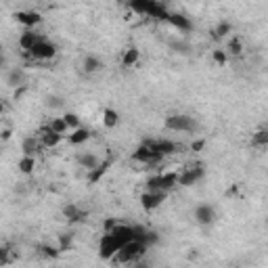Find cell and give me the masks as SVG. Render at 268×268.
Instances as JSON below:
<instances>
[{"instance_id":"1","label":"cell","mask_w":268,"mask_h":268,"mask_svg":"<svg viewBox=\"0 0 268 268\" xmlns=\"http://www.w3.org/2000/svg\"><path fill=\"white\" fill-rule=\"evenodd\" d=\"M132 239H134V226H130V224H116L111 231H107L101 237V243H99L101 258L103 260H111L118 251Z\"/></svg>"},{"instance_id":"2","label":"cell","mask_w":268,"mask_h":268,"mask_svg":"<svg viewBox=\"0 0 268 268\" xmlns=\"http://www.w3.org/2000/svg\"><path fill=\"white\" fill-rule=\"evenodd\" d=\"M145 251H147V245L143 241L132 239V241L126 243L109 262H111V264H134V262H138L140 258L145 256Z\"/></svg>"},{"instance_id":"3","label":"cell","mask_w":268,"mask_h":268,"mask_svg":"<svg viewBox=\"0 0 268 268\" xmlns=\"http://www.w3.org/2000/svg\"><path fill=\"white\" fill-rule=\"evenodd\" d=\"M130 9L138 15H147V17L160 19V21H166L168 15H170V11L160 3V0H132Z\"/></svg>"},{"instance_id":"4","label":"cell","mask_w":268,"mask_h":268,"mask_svg":"<svg viewBox=\"0 0 268 268\" xmlns=\"http://www.w3.org/2000/svg\"><path fill=\"white\" fill-rule=\"evenodd\" d=\"M166 128L168 130H174V132H184V134H191L197 130V122L191 116H184V113H176V116H170L166 120Z\"/></svg>"},{"instance_id":"5","label":"cell","mask_w":268,"mask_h":268,"mask_svg":"<svg viewBox=\"0 0 268 268\" xmlns=\"http://www.w3.org/2000/svg\"><path fill=\"white\" fill-rule=\"evenodd\" d=\"M178 184V174L176 172H168V174H157V176H151L147 180V188L149 191H170Z\"/></svg>"},{"instance_id":"6","label":"cell","mask_w":268,"mask_h":268,"mask_svg":"<svg viewBox=\"0 0 268 268\" xmlns=\"http://www.w3.org/2000/svg\"><path fill=\"white\" fill-rule=\"evenodd\" d=\"M134 160L136 162H140V164H160L162 160H164V155L162 153H157L147 140H143L138 147H136V151H134Z\"/></svg>"},{"instance_id":"7","label":"cell","mask_w":268,"mask_h":268,"mask_svg":"<svg viewBox=\"0 0 268 268\" xmlns=\"http://www.w3.org/2000/svg\"><path fill=\"white\" fill-rule=\"evenodd\" d=\"M29 59H34V61H49V59H53L55 55H57V46L53 44V42H46V40H40L34 49L31 51H27L25 53Z\"/></svg>"},{"instance_id":"8","label":"cell","mask_w":268,"mask_h":268,"mask_svg":"<svg viewBox=\"0 0 268 268\" xmlns=\"http://www.w3.org/2000/svg\"><path fill=\"white\" fill-rule=\"evenodd\" d=\"M166 201V191H147L140 195V206H143L145 212H153L162 206V203Z\"/></svg>"},{"instance_id":"9","label":"cell","mask_w":268,"mask_h":268,"mask_svg":"<svg viewBox=\"0 0 268 268\" xmlns=\"http://www.w3.org/2000/svg\"><path fill=\"white\" fill-rule=\"evenodd\" d=\"M203 174H206V168H203V164H197V166H193V168H184V172H180V174H178V184L191 186V184H195L197 180H201Z\"/></svg>"},{"instance_id":"10","label":"cell","mask_w":268,"mask_h":268,"mask_svg":"<svg viewBox=\"0 0 268 268\" xmlns=\"http://www.w3.org/2000/svg\"><path fill=\"white\" fill-rule=\"evenodd\" d=\"M195 220L201 226H210L214 220H216V210L208 203H201V206L195 208Z\"/></svg>"},{"instance_id":"11","label":"cell","mask_w":268,"mask_h":268,"mask_svg":"<svg viewBox=\"0 0 268 268\" xmlns=\"http://www.w3.org/2000/svg\"><path fill=\"white\" fill-rule=\"evenodd\" d=\"M147 143H149L157 153H162L164 157H166V155H172V153H176V149H178L176 143H172V140H166V138H147Z\"/></svg>"},{"instance_id":"12","label":"cell","mask_w":268,"mask_h":268,"mask_svg":"<svg viewBox=\"0 0 268 268\" xmlns=\"http://www.w3.org/2000/svg\"><path fill=\"white\" fill-rule=\"evenodd\" d=\"M40 40H44V38H42L40 34H36V31L31 29V27H27V29L23 31V34L19 36V46H21V49L27 53V51L34 49V46H36Z\"/></svg>"},{"instance_id":"13","label":"cell","mask_w":268,"mask_h":268,"mask_svg":"<svg viewBox=\"0 0 268 268\" xmlns=\"http://www.w3.org/2000/svg\"><path fill=\"white\" fill-rule=\"evenodd\" d=\"M15 19H17L21 25H25V27H34V25H38L42 21V15L36 13V11H17V13H15Z\"/></svg>"},{"instance_id":"14","label":"cell","mask_w":268,"mask_h":268,"mask_svg":"<svg viewBox=\"0 0 268 268\" xmlns=\"http://www.w3.org/2000/svg\"><path fill=\"white\" fill-rule=\"evenodd\" d=\"M166 21L170 25H174L176 29H180V31H191L193 29V23L188 21V17H184V15H180V13H170Z\"/></svg>"},{"instance_id":"15","label":"cell","mask_w":268,"mask_h":268,"mask_svg":"<svg viewBox=\"0 0 268 268\" xmlns=\"http://www.w3.org/2000/svg\"><path fill=\"white\" fill-rule=\"evenodd\" d=\"M75 162L80 164L84 170H88V172H92L94 168H97L101 162H99V157L94 155V153H78L75 155Z\"/></svg>"},{"instance_id":"16","label":"cell","mask_w":268,"mask_h":268,"mask_svg":"<svg viewBox=\"0 0 268 268\" xmlns=\"http://www.w3.org/2000/svg\"><path fill=\"white\" fill-rule=\"evenodd\" d=\"M63 214H65V218L69 220V222H84L86 216H88L84 210H80L78 206H73V203H71V206L63 208Z\"/></svg>"},{"instance_id":"17","label":"cell","mask_w":268,"mask_h":268,"mask_svg":"<svg viewBox=\"0 0 268 268\" xmlns=\"http://www.w3.org/2000/svg\"><path fill=\"white\" fill-rule=\"evenodd\" d=\"M65 136V134H59V132H55V130H51L49 126L42 130V145L44 147H57L59 143H61V138Z\"/></svg>"},{"instance_id":"18","label":"cell","mask_w":268,"mask_h":268,"mask_svg":"<svg viewBox=\"0 0 268 268\" xmlns=\"http://www.w3.org/2000/svg\"><path fill=\"white\" fill-rule=\"evenodd\" d=\"M40 147H44V145L40 143V140H38L36 136H27V138L23 140V143H21V151H23V155H34Z\"/></svg>"},{"instance_id":"19","label":"cell","mask_w":268,"mask_h":268,"mask_svg":"<svg viewBox=\"0 0 268 268\" xmlns=\"http://www.w3.org/2000/svg\"><path fill=\"white\" fill-rule=\"evenodd\" d=\"M67 138H69L71 145H82V143H86V140L90 138V130H86V128H82V126H80V128H75L73 134H69Z\"/></svg>"},{"instance_id":"20","label":"cell","mask_w":268,"mask_h":268,"mask_svg":"<svg viewBox=\"0 0 268 268\" xmlns=\"http://www.w3.org/2000/svg\"><path fill=\"white\" fill-rule=\"evenodd\" d=\"M138 57H140L138 49H136V46H130V49H126L122 63H124L126 67H132V65H136V63H138Z\"/></svg>"},{"instance_id":"21","label":"cell","mask_w":268,"mask_h":268,"mask_svg":"<svg viewBox=\"0 0 268 268\" xmlns=\"http://www.w3.org/2000/svg\"><path fill=\"white\" fill-rule=\"evenodd\" d=\"M7 84L13 86V88H21V86H23V71L17 69V67L11 69L9 75H7Z\"/></svg>"},{"instance_id":"22","label":"cell","mask_w":268,"mask_h":268,"mask_svg":"<svg viewBox=\"0 0 268 268\" xmlns=\"http://www.w3.org/2000/svg\"><path fill=\"white\" fill-rule=\"evenodd\" d=\"M101 69H103V61L101 59L92 57V55H88L84 59V71L86 73H94V71H101Z\"/></svg>"},{"instance_id":"23","label":"cell","mask_w":268,"mask_h":268,"mask_svg":"<svg viewBox=\"0 0 268 268\" xmlns=\"http://www.w3.org/2000/svg\"><path fill=\"white\" fill-rule=\"evenodd\" d=\"M118 122H120L118 111H116V109H109V107H107L105 111H103V124L107 126V128H116Z\"/></svg>"},{"instance_id":"24","label":"cell","mask_w":268,"mask_h":268,"mask_svg":"<svg viewBox=\"0 0 268 268\" xmlns=\"http://www.w3.org/2000/svg\"><path fill=\"white\" fill-rule=\"evenodd\" d=\"M36 168V162H34V155H23L19 160V170L23 172V174H31Z\"/></svg>"},{"instance_id":"25","label":"cell","mask_w":268,"mask_h":268,"mask_svg":"<svg viewBox=\"0 0 268 268\" xmlns=\"http://www.w3.org/2000/svg\"><path fill=\"white\" fill-rule=\"evenodd\" d=\"M109 166H111V160H107V162H103V164H99L97 168H94V170L90 172V182H97V180L105 174V172H107Z\"/></svg>"},{"instance_id":"26","label":"cell","mask_w":268,"mask_h":268,"mask_svg":"<svg viewBox=\"0 0 268 268\" xmlns=\"http://www.w3.org/2000/svg\"><path fill=\"white\" fill-rule=\"evenodd\" d=\"M49 128L55 130V132H59V134H65V132L69 130V126H67L65 118H57V120H53V122L49 124Z\"/></svg>"},{"instance_id":"27","label":"cell","mask_w":268,"mask_h":268,"mask_svg":"<svg viewBox=\"0 0 268 268\" xmlns=\"http://www.w3.org/2000/svg\"><path fill=\"white\" fill-rule=\"evenodd\" d=\"M231 29H233V25H231L228 21L218 23V25H216V29H214V38H224L226 34H231Z\"/></svg>"},{"instance_id":"28","label":"cell","mask_w":268,"mask_h":268,"mask_svg":"<svg viewBox=\"0 0 268 268\" xmlns=\"http://www.w3.org/2000/svg\"><path fill=\"white\" fill-rule=\"evenodd\" d=\"M251 143L262 147V145H268V130H258L254 136H251Z\"/></svg>"},{"instance_id":"29","label":"cell","mask_w":268,"mask_h":268,"mask_svg":"<svg viewBox=\"0 0 268 268\" xmlns=\"http://www.w3.org/2000/svg\"><path fill=\"white\" fill-rule=\"evenodd\" d=\"M63 118H65V122H67L69 128H73V130H75V128H80V118H78L75 113H69V111H67Z\"/></svg>"},{"instance_id":"30","label":"cell","mask_w":268,"mask_h":268,"mask_svg":"<svg viewBox=\"0 0 268 268\" xmlns=\"http://www.w3.org/2000/svg\"><path fill=\"white\" fill-rule=\"evenodd\" d=\"M40 251H42V256H46V258H57V256H59V251H61V247H49V245H42V247H40Z\"/></svg>"},{"instance_id":"31","label":"cell","mask_w":268,"mask_h":268,"mask_svg":"<svg viewBox=\"0 0 268 268\" xmlns=\"http://www.w3.org/2000/svg\"><path fill=\"white\" fill-rule=\"evenodd\" d=\"M228 51H231L233 55H241V40H239V38L231 40V44H228Z\"/></svg>"},{"instance_id":"32","label":"cell","mask_w":268,"mask_h":268,"mask_svg":"<svg viewBox=\"0 0 268 268\" xmlns=\"http://www.w3.org/2000/svg\"><path fill=\"white\" fill-rule=\"evenodd\" d=\"M46 105L53 107V109H61L63 107V101L59 97H49V99H46Z\"/></svg>"},{"instance_id":"33","label":"cell","mask_w":268,"mask_h":268,"mask_svg":"<svg viewBox=\"0 0 268 268\" xmlns=\"http://www.w3.org/2000/svg\"><path fill=\"white\" fill-rule=\"evenodd\" d=\"M61 251H65V249H69L71 247V237H65V235H63V237H61Z\"/></svg>"},{"instance_id":"34","label":"cell","mask_w":268,"mask_h":268,"mask_svg":"<svg viewBox=\"0 0 268 268\" xmlns=\"http://www.w3.org/2000/svg\"><path fill=\"white\" fill-rule=\"evenodd\" d=\"M214 61H218V63H226V55H224L222 51H216V53H214Z\"/></svg>"},{"instance_id":"35","label":"cell","mask_w":268,"mask_h":268,"mask_svg":"<svg viewBox=\"0 0 268 268\" xmlns=\"http://www.w3.org/2000/svg\"><path fill=\"white\" fill-rule=\"evenodd\" d=\"M193 149L195 151H201L203 149V140H197V143H193Z\"/></svg>"},{"instance_id":"36","label":"cell","mask_w":268,"mask_h":268,"mask_svg":"<svg viewBox=\"0 0 268 268\" xmlns=\"http://www.w3.org/2000/svg\"><path fill=\"white\" fill-rule=\"evenodd\" d=\"M3 138H5V140L11 138V130H5V132H3Z\"/></svg>"},{"instance_id":"37","label":"cell","mask_w":268,"mask_h":268,"mask_svg":"<svg viewBox=\"0 0 268 268\" xmlns=\"http://www.w3.org/2000/svg\"><path fill=\"white\" fill-rule=\"evenodd\" d=\"M124 3H128V5H130V3H132V0H124Z\"/></svg>"},{"instance_id":"38","label":"cell","mask_w":268,"mask_h":268,"mask_svg":"<svg viewBox=\"0 0 268 268\" xmlns=\"http://www.w3.org/2000/svg\"><path fill=\"white\" fill-rule=\"evenodd\" d=\"M266 224H268V218H266Z\"/></svg>"}]
</instances>
